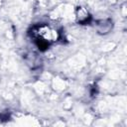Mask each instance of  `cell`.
<instances>
[{"label":"cell","instance_id":"obj_1","mask_svg":"<svg viewBox=\"0 0 127 127\" xmlns=\"http://www.w3.org/2000/svg\"><path fill=\"white\" fill-rule=\"evenodd\" d=\"M32 36L35 39L39 49H47L50 44L59 39L58 31L44 24L34 27L32 30Z\"/></svg>","mask_w":127,"mask_h":127}]
</instances>
